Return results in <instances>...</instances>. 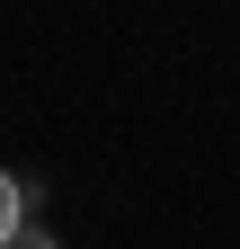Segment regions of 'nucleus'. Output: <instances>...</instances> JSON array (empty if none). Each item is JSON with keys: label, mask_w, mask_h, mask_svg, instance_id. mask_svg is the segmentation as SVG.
<instances>
[{"label": "nucleus", "mask_w": 240, "mask_h": 249, "mask_svg": "<svg viewBox=\"0 0 240 249\" xmlns=\"http://www.w3.org/2000/svg\"><path fill=\"white\" fill-rule=\"evenodd\" d=\"M18 223H27V187H18L9 169H0V249L18 240Z\"/></svg>", "instance_id": "obj_1"}, {"label": "nucleus", "mask_w": 240, "mask_h": 249, "mask_svg": "<svg viewBox=\"0 0 240 249\" xmlns=\"http://www.w3.org/2000/svg\"><path fill=\"white\" fill-rule=\"evenodd\" d=\"M9 249H53V240H9Z\"/></svg>", "instance_id": "obj_2"}]
</instances>
